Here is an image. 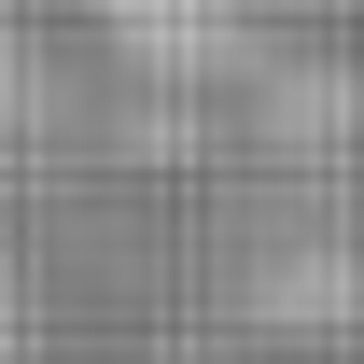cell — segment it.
<instances>
[{
  "mask_svg": "<svg viewBox=\"0 0 364 364\" xmlns=\"http://www.w3.org/2000/svg\"><path fill=\"white\" fill-rule=\"evenodd\" d=\"M0 364H28V280L0 267Z\"/></svg>",
  "mask_w": 364,
  "mask_h": 364,
  "instance_id": "cell-3",
  "label": "cell"
},
{
  "mask_svg": "<svg viewBox=\"0 0 364 364\" xmlns=\"http://www.w3.org/2000/svg\"><path fill=\"white\" fill-rule=\"evenodd\" d=\"M168 364H267V350H168Z\"/></svg>",
  "mask_w": 364,
  "mask_h": 364,
  "instance_id": "cell-4",
  "label": "cell"
},
{
  "mask_svg": "<svg viewBox=\"0 0 364 364\" xmlns=\"http://www.w3.org/2000/svg\"><path fill=\"white\" fill-rule=\"evenodd\" d=\"M267 309H280V322H350V309H364V267H336V252L267 267Z\"/></svg>",
  "mask_w": 364,
  "mask_h": 364,
  "instance_id": "cell-2",
  "label": "cell"
},
{
  "mask_svg": "<svg viewBox=\"0 0 364 364\" xmlns=\"http://www.w3.org/2000/svg\"><path fill=\"white\" fill-rule=\"evenodd\" d=\"M98 28H112V56L168 70V85H225V70L267 56V14L252 0H98Z\"/></svg>",
  "mask_w": 364,
  "mask_h": 364,
  "instance_id": "cell-1",
  "label": "cell"
}]
</instances>
